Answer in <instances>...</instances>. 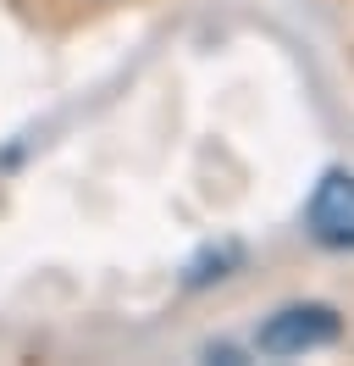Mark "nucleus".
Here are the masks:
<instances>
[{
    "label": "nucleus",
    "mask_w": 354,
    "mask_h": 366,
    "mask_svg": "<svg viewBox=\"0 0 354 366\" xmlns=\"http://www.w3.org/2000/svg\"><path fill=\"white\" fill-rule=\"evenodd\" d=\"M338 339H343V317L321 300H305V305L271 311L255 333V350L261 355H310V350H327Z\"/></svg>",
    "instance_id": "nucleus-1"
},
{
    "label": "nucleus",
    "mask_w": 354,
    "mask_h": 366,
    "mask_svg": "<svg viewBox=\"0 0 354 366\" xmlns=\"http://www.w3.org/2000/svg\"><path fill=\"white\" fill-rule=\"evenodd\" d=\"M305 228L327 250H354V172L332 167L305 206Z\"/></svg>",
    "instance_id": "nucleus-2"
}]
</instances>
